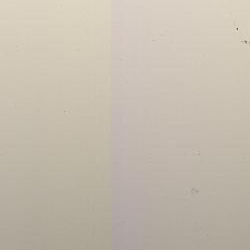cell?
<instances>
[{"label": "cell", "mask_w": 250, "mask_h": 250, "mask_svg": "<svg viewBox=\"0 0 250 250\" xmlns=\"http://www.w3.org/2000/svg\"><path fill=\"white\" fill-rule=\"evenodd\" d=\"M236 25L244 39L250 41V0H232Z\"/></svg>", "instance_id": "obj_1"}]
</instances>
